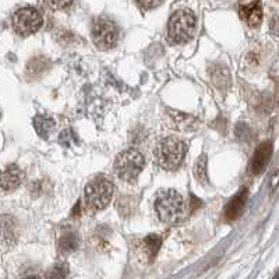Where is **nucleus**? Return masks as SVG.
<instances>
[{
    "mask_svg": "<svg viewBox=\"0 0 279 279\" xmlns=\"http://www.w3.org/2000/svg\"><path fill=\"white\" fill-rule=\"evenodd\" d=\"M154 208L158 218L168 225H178L186 218V203L179 191L169 189L159 193Z\"/></svg>",
    "mask_w": 279,
    "mask_h": 279,
    "instance_id": "1",
    "label": "nucleus"
},
{
    "mask_svg": "<svg viewBox=\"0 0 279 279\" xmlns=\"http://www.w3.org/2000/svg\"><path fill=\"white\" fill-rule=\"evenodd\" d=\"M187 153L186 143L176 137H166L155 148V159L164 171H176Z\"/></svg>",
    "mask_w": 279,
    "mask_h": 279,
    "instance_id": "2",
    "label": "nucleus"
},
{
    "mask_svg": "<svg viewBox=\"0 0 279 279\" xmlns=\"http://www.w3.org/2000/svg\"><path fill=\"white\" fill-rule=\"evenodd\" d=\"M196 26L197 19L193 12L186 9L175 12L168 23V41L175 45L187 44L194 37Z\"/></svg>",
    "mask_w": 279,
    "mask_h": 279,
    "instance_id": "3",
    "label": "nucleus"
},
{
    "mask_svg": "<svg viewBox=\"0 0 279 279\" xmlns=\"http://www.w3.org/2000/svg\"><path fill=\"white\" fill-rule=\"evenodd\" d=\"M146 166V158L135 148H128L117 155L114 161V173L126 183H134Z\"/></svg>",
    "mask_w": 279,
    "mask_h": 279,
    "instance_id": "4",
    "label": "nucleus"
},
{
    "mask_svg": "<svg viewBox=\"0 0 279 279\" xmlns=\"http://www.w3.org/2000/svg\"><path fill=\"white\" fill-rule=\"evenodd\" d=\"M114 193L113 183L105 176L92 179L85 187V205L89 211H101L112 201Z\"/></svg>",
    "mask_w": 279,
    "mask_h": 279,
    "instance_id": "5",
    "label": "nucleus"
},
{
    "mask_svg": "<svg viewBox=\"0 0 279 279\" xmlns=\"http://www.w3.org/2000/svg\"><path fill=\"white\" fill-rule=\"evenodd\" d=\"M44 24V19L37 9L34 7H23L13 14L12 26L13 30L21 37H28L41 30Z\"/></svg>",
    "mask_w": 279,
    "mask_h": 279,
    "instance_id": "6",
    "label": "nucleus"
},
{
    "mask_svg": "<svg viewBox=\"0 0 279 279\" xmlns=\"http://www.w3.org/2000/svg\"><path fill=\"white\" fill-rule=\"evenodd\" d=\"M92 39L94 44L101 51H109L116 46L119 39V31L114 26L113 21L105 17H98L92 23Z\"/></svg>",
    "mask_w": 279,
    "mask_h": 279,
    "instance_id": "7",
    "label": "nucleus"
},
{
    "mask_svg": "<svg viewBox=\"0 0 279 279\" xmlns=\"http://www.w3.org/2000/svg\"><path fill=\"white\" fill-rule=\"evenodd\" d=\"M166 126L171 127L176 131H191L197 130L200 126V120L193 114H187L179 110H166L165 113Z\"/></svg>",
    "mask_w": 279,
    "mask_h": 279,
    "instance_id": "8",
    "label": "nucleus"
},
{
    "mask_svg": "<svg viewBox=\"0 0 279 279\" xmlns=\"http://www.w3.org/2000/svg\"><path fill=\"white\" fill-rule=\"evenodd\" d=\"M24 178L26 175L20 169V166L14 165V164L6 166L0 172V190L3 193H12V191L17 190L23 183Z\"/></svg>",
    "mask_w": 279,
    "mask_h": 279,
    "instance_id": "9",
    "label": "nucleus"
},
{
    "mask_svg": "<svg viewBox=\"0 0 279 279\" xmlns=\"http://www.w3.org/2000/svg\"><path fill=\"white\" fill-rule=\"evenodd\" d=\"M19 236L20 229L16 218L12 215L0 216V241L7 247H12L17 243Z\"/></svg>",
    "mask_w": 279,
    "mask_h": 279,
    "instance_id": "10",
    "label": "nucleus"
},
{
    "mask_svg": "<svg viewBox=\"0 0 279 279\" xmlns=\"http://www.w3.org/2000/svg\"><path fill=\"white\" fill-rule=\"evenodd\" d=\"M239 9H240L241 19L247 23L248 26L258 27L262 19L260 0H239Z\"/></svg>",
    "mask_w": 279,
    "mask_h": 279,
    "instance_id": "11",
    "label": "nucleus"
},
{
    "mask_svg": "<svg viewBox=\"0 0 279 279\" xmlns=\"http://www.w3.org/2000/svg\"><path fill=\"white\" fill-rule=\"evenodd\" d=\"M272 155V144L271 141H265V143H261L258 148L255 150L254 153L253 161H251V172L254 175H260L264 172V169L268 165L269 159Z\"/></svg>",
    "mask_w": 279,
    "mask_h": 279,
    "instance_id": "12",
    "label": "nucleus"
},
{
    "mask_svg": "<svg viewBox=\"0 0 279 279\" xmlns=\"http://www.w3.org/2000/svg\"><path fill=\"white\" fill-rule=\"evenodd\" d=\"M246 201H247V191L246 189H241L239 194L235 196L225 208V218L228 221H235L239 216L243 214L244 207H246Z\"/></svg>",
    "mask_w": 279,
    "mask_h": 279,
    "instance_id": "13",
    "label": "nucleus"
},
{
    "mask_svg": "<svg viewBox=\"0 0 279 279\" xmlns=\"http://www.w3.org/2000/svg\"><path fill=\"white\" fill-rule=\"evenodd\" d=\"M209 77H211L212 84L219 89H226L230 83V74H229L228 67H225L222 64H215L214 67H211Z\"/></svg>",
    "mask_w": 279,
    "mask_h": 279,
    "instance_id": "14",
    "label": "nucleus"
},
{
    "mask_svg": "<svg viewBox=\"0 0 279 279\" xmlns=\"http://www.w3.org/2000/svg\"><path fill=\"white\" fill-rule=\"evenodd\" d=\"M78 247H80V237L76 232L69 230V232L62 233L60 239H59V248H60L62 253L70 254L76 251Z\"/></svg>",
    "mask_w": 279,
    "mask_h": 279,
    "instance_id": "15",
    "label": "nucleus"
},
{
    "mask_svg": "<svg viewBox=\"0 0 279 279\" xmlns=\"http://www.w3.org/2000/svg\"><path fill=\"white\" fill-rule=\"evenodd\" d=\"M34 127L37 130L38 135H41L42 138H49V135L55 128V120L51 117H46L42 114H38L34 119Z\"/></svg>",
    "mask_w": 279,
    "mask_h": 279,
    "instance_id": "16",
    "label": "nucleus"
},
{
    "mask_svg": "<svg viewBox=\"0 0 279 279\" xmlns=\"http://www.w3.org/2000/svg\"><path fill=\"white\" fill-rule=\"evenodd\" d=\"M162 244V239L159 235H148L144 240V248H146L147 254L150 257V260H154L158 254L159 248Z\"/></svg>",
    "mask_w": 279,
    "mask_h": 279,
    "instance_id": "17",
    "label": "nucleus"
},
{
    "mask_svg": "<svg viewBox=\"0 0 279 279\" xmlns=\"http://www.w3.org/2000/svg\"><path fill=\"white\" fill-rule=\"evenodd\" d=\"M194 176L201 184L208 183V172H207V155H201L194 166Z\"/></svg>",
    "mask_w": 279,
    "mask_h": 279,
    "instance_id": "18",
    "label": "nucleus"
},
{
    "mask_svg": "<svg viewBox=\"0 0 279 279\" xmlns=\"http://www.w3.org/2000/svg\"><path fill=\"white\" fill-rule=\"evenodd\" d=\"M48 64H49V60L45 56H38L34 57L31 62L28 63L27 69H28V73L32 74V76H37L39 73H42L45 70L48 69Z\"/></svg>",
    "mask_w": 279,
    "mask_h": 279,
    "instance_id": "19",
    "label": "nucleus"
},
{
    "mask_svg": "<svg viewBox=\"0 0 279 279\" xmlns=\"http://www.w3.org/2000/svg\"><path fill=\"white\" fill-rule=\"evenodd\" d=\"M69 273V266L66 264H57L51 269V272L48 273V278H66Z\"/></svg>",
    "mask_w": 279,
    "mask_h": 279,
    "instance_id": "20",
    "label": "nucleus"
},
{
    "mask_svg": "<svg viewBox=\"0 0 279 279\" xmlns=\"http://www.w3.org/2000/svg\"><path fill=\"white\" fill-rule=\"evenodd\" d=\"M45 2L53 10H62V9H66L73 3V0H45Z\"/></svg>",
    "mask_w": 279,
    "mask_h": 279,
    "instance_id": "21",
    "label": "nucleus"
},
{
    "mask_svg": "<svg viewBox=\"0 0 279 279\" xmlns=\"http://www.w3.org/2000/svg\"><path fill=\"white\" fill-rule=\"evenodd\" d=\"M138 2V5L143 9H146V10H151V9H155V7H158L164 0H137Z\"/></svg>",
    "mask_w": 279,
    "mask_h": 279,
    "instance_id": "22",
    "label": "nucleus"
},
{
    "mask_svg": "<svg viewBox=\"0 0 279 279\" xmlns=\"http://www.w3.org/2000/svg\"><path fill=\"white\" fill-rule=\"evenodd\" d=\"M74 138V135L71 134V130H66L63 133L60 134V144L64 147H70V140Z\"/></svg>",
    "mask_w": 279,
    "mask_h": 279,
    "instance_id": "23",
    "label": "nucleus"
}]
</instances>
